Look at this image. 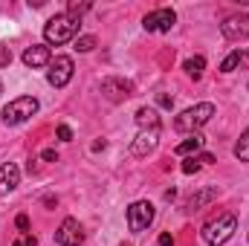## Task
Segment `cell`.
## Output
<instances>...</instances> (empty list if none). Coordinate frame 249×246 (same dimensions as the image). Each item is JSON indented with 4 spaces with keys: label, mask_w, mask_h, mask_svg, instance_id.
Masks as SVG:
<instances>
[{
    "label": "cell",
    "mask_w": 249,
    "mask_h": 246,
    "mask_svg": "<svg viewBox=\"0 0 249 246\" xmlns=\"http://www.w3.org/2000/svg\"><path fill=\"white\" fill-rule=\"evenodd\" d=\"M72 58L70 55H58L55 61H50V72H47V81L53 84V87H67L70 84V78H72Z\"/></svg>",
    "instance_id": "cell-8"
},
{
    "label": "cell",
    "mask_w": 249,
    "mask_h": 246,
    "mask_svg": "<svg viewBox=\"0 0 249 246\" xmlns=\"http://www.w3.org/2000/svg\"><path fill=\"white\" fill-rule=\"evenodd\" d=\"M220 35L226 41H244L249 38V15L241 12V15H229L223 23H220Z\"/></svg>",
    "instance_id": "cell-6"
},
{
    "label": "cell",
    "mask_w": 249,
    "mask_h": 246,
    "mask_svg": "<svg viewBox=\"0 0 249 246\" xmlns=\"http://www.w3.org/2000/svg\"><path fill=\"white\" fill-rule=\"evenodd\" d=\"M214 197H217V185H206V188H200L197 194H191V197L186 200V211H191V214H194V211L206 209Z\"/></svg>",
    "instance_id": "cell-14"
},
{
    "label": "cell",
    "mask_w": 249,
    "mask_h": 246,
    "mask_svg": "<svg viewBox=\"0 0 249 246\" xmlns=\"http://www.w3.org/2000/svg\"><path fill=\"white\" fill-rule=\"evenodd\" d=\"M183 70H186V75L188 78H200L203 75V70H206V58L203 55H194V58H186V64H183Z\"/></svg>",
    "instance_id": "cell-18"
},
{
    "label": "cell",
    "mask_w": 249,
    "mask_h": 246,
    "mask_svg": "<svg viewBox=\"0 0 249 246\" xmlns=\"http://www.w3.org/2000/svg\"><path fill=\"white\" fill-rule=\"evenodd\" d=\"M177 23V12L174 9H157V12H148L142 26L145 32H171V26Z\"/></svg>",
    "instance_id": "cell-7"
},
{
    "label": "cell",
    "mask_w": 249,
    "mask_h": 246,
    "mask_svg": "<svg viewBox=\"0 0 249 246\" xmlns=\"http://www.w3.org/2000/svg\"><path fill=\"white\" fill-rule=\"evenodd\" d=\"M15 226H18L20 232H26V229H29V217H26V214H18V217H15Z\"/></svg>",
    "instance_id": "cell-25"
},
{
    "label": "cell",
    "mask_w": 249,
    "mask_h": 246,
    "mask_svg": "<svg viewBox=\"0 0 249 246\" xmlns=\"http://www.w3.org/2000/svg\"><path fill=\"white\" fill-rule=\"evenodd\" d=\"M119 246H133V244H119Z\"/></svg>",
    "instance_id": "cell-31"
},
{
    "label": "cell",
    "mask_w": 249,
    "mask_h": 246,
    "mask_svg": "<svg viewBox=\"0 0 249 246\" xmlns=\"http://www.w3.org/2000/svg\"><path fill=\"white\" fill-rule=\"evenodd\" d=\"M58 139H61V142H70V139H72V130H70L67 124H58Z\"/></svg>",
    "instance_id": "cell-26"
},
{
    "label": "cell",
    "mask_w": 249,
    "mask_h": 246,
    "mask_svg": "<svg viewBox=\"0 0 249 246\" xmlns=\"http://www.w3.org/2000/svg\"><path fill=\"white\" fill-rule=\"evenodd\" d=\"M38 99L35 96H18V99H12L6 107H3V122L9 124V127H15V124H23L26 119H32L35 113H38Z\"/></svg>",
    "instance_id": "cell-3"
},
{
    "label": "cell",
    "mask_w": 249,
    "mask_h": 246,
    "mask_svg": "<svg viewBox=\"0 0 249 246\" xmlns=\"http://www.w3.org/2000/svg\"><path fill=\"white\" fill-rule=\"evenodd\" d=\"M197 162H200V165H212V162H214V157H212V154H200V157H197Z\"/></svg>",
    "instance_id": "cell-30"
},
{
    "label": "cell",
    "mask_w": 249,
    "mask_h": 246,
    "mask_svg": "<svg viewBox=\"0 0 249 246\" xmlns=\"http://www.w3.org/2000/svg\"><path fill=\"white\" fill-rule=\"evenodd\" d=\"M136 124H139V130L160 127V113H157L154 107H139V110H136Z\"/></svg>",
    "instance_id": "cell-17"
},
{
    "label": "cell",
    "mask_w": 249,
    "mask_h": 246,
    "mask_svg": "<svg viewBox=\"0 0 249 246\" xmlns=\"http://www.w3.org/2000/svg\"><path fill=\"white\" fill-rule=\"evenodd\" d=\"M41 157H44V159H47V162H55V159H58V154H55V151H53V148H47V151H44V154H41Z\"/></svg>",
    "instance_id": "cell-29"
},
{
    "label": "cell",
    "mask_w": 249,
    "mask_h": 246,
    "mask_svg": "<svg viewBox=\"0 0 249 246\" xmlns=\"http://www.w3.org/2000/svg\"><path fill=\"white\" fill-rule=\"evenodd\" d=\"M96 47V38L93 35H81V38H75V50L78 53H90Z\"/></svg>",
    "instance_id": "cell-21"
},
{
    "label": "cell",
    "mask_w": 249,
    "mask_h": 246,
    "mask_svg": "<svg viewBox=\"0 0 249 246\" xmlns=\"http://www.w3.org/2000/svg\"><path fill=\"white\" fill-rule=\"evenodd\" d=\"M81 241H84L81 223H78L75 217H67L61 226H58V232H55V244L58 246H78Z\"/></svg>",
    "instance_id": "cell-10"
},
{
    "label": "cell",
    "mask_w": 249,
    "mask_h": 246,
    "mask_svg": "<svg viewBox=\"0 0 249 246\" xmlns=\"http://www.w3.org/2000/svg\"><path fill=\"white\" fill-rule=\"evenodd\" d=\"M154 217H157L154 203L136 200V203H130V209H127V229H130V232H145V229L154 223Z\"/></svg>",
    "instance_id": "cell-5"
},
{
    "label": "cell",
    "mask_w": 249,
    "mask_h": 246,
    "mask_svg": "<svg viewBox=\"0 0 249 246\" xmlns=\"http://www.w3.org/2000/svg\"><path fill=\"white\" fill-rule=\"evenodd\" d=\"M160 246H174V238H171L168 232H162V235H160Z\"/></svg>",
    "instance_id": "cell-28"
},
{
    "label": "cell",
    "mask_w": 249,
    "mask_h": 246,
    "mask_svg": "<svg viewBox=\"0 0 249 246\" xmlns=\"http://www.w3.org/2000/svg\"><path fill=\"white\" fill-rule=\"evenodd\" d=\"M9 64H12V50L0 44V67H9Z\"/></svg>",
    "instance_id": "cell-24"
},
{
    "label": "cell",
    "mask_w": 249,
    "mask_h": 246,
    "mask_svg": "<svg viewBox=\"0 0 249 246\" xmlns=\"http://www.w3.org/2000/svg\"><path fill=\"white\" fill-rule=\"evenodd\" d=\"M18 183H20V168L15 162H3L0 165V197L9 194V191H15Z\"/></svg>",
    "instance_id": "cell-13"
},
{
    "label": "cell",
    "mask_w": 249,
    "mask_h": 246,
    "mask_svg": "<svg viewBox=\"0 0 249 246\" xmlns=\"http://www.w3.org/2000/svg\"><path fill=\"white\" fill-rule=\"evenodd\" d=\"M214 116V105L212 102H200L194 107H186L183 113L174 116V130L180 133H200V127Z\"/></svg>",
    "instance_id": "cell-1"
},
{
    "label": "cell",
    "mask_w": 249,
    "mask_h": 246,
    "mask_svg": "<svg viewBox=\"0 0 249 246\" xmlns=\"http://www.w3.org/2000/svg\"><path fill=\"white\" fill-rule=\"evenodd\" d=\"M50 61H53V55H50V47H44V44H32V47L23 50V64L32 67V70L47 67Z\"/></svg>",
    "instance_id": "cell-12"
},
{
    "label": "cell",
    "mask_w": 249,
    "mask_h": 246,
    "mask_svg": "<svg viewBox=\"0 0 249 246\" xmlns=\"http://www.w3.org/2000/svg\"><path fill=\"white\" fill-rule=\"evenodd\" d=\"M75 32H78V23H75L72 18H67V15H55V18H50L47 26H44V38H47V44H55V47H61V44H67V41H72Z\"/></svg>",
    "instance_id": "cell-4"
},
{
    "label": "cell",
    "mask_w": 249,
    "mask_h": 246,
    "mask_svg": "<svg viewBox=\"0 0 249 246\" xmlns=\"http://www.w3.org/2000/svg\"><path fill=\"white\" fill-rule=\"evenodd\" d=\"M157 145H160V127L139 130V133H136V139L130 142V154H133V157H148V154H154V151H157Z\"/></svg>",
    "instance_id": "cell-9"
},
{
    "label": "cell",
    "mask_w": 249,
    "mask_h": 246,
    "mask_svg": "<svg viewBox=\"0 0 249 246\" xmlns=\"http://www.w3.org/2000/svg\"><path fill=\"white\" fill-rule=\"evenodd\" d=\"M249 67V50H232L223 61H220V72H235Z\"/></svg>",
    "instance_id": "cell-15"
},
{
    "label": "cell",
    "mask_w": 249,
    "mask_h": 246,
    "mask_svg": "<svg viewBox=\"0 0 249 246\" xmlns=\"http://www.w3.org/2000/svg\"><path fill=\"white\" fill-rule=\"evenodd\" d=\"M102 93H105V99H110V102H124V99L133 96V84L124 81V78H105V81H102Z\"/></svg>",
    "instance_id": "cell-11"
},
{
    "label": "cell",
    "mask_w": 249,
    "mask_h": 246,
    "mask_svg": "<svg viewBox=\"0 0 249 246\" xmlns=\"http://www.w3.org/2000/svg\"><path fill=\"white\" fill-rule=\"evenodd\" d=\"M87 9H90V0H81V3H75V0H72V3L67 6V12H64V15H67V18H72V20L78 23V20H81V15H84Z\"/></svg>",
    "instance_id": "cell-20"
},
{
    "label": "cell",
    "mask_w": 249,
    "mask_h": 246,
    "mask_svg": "<svg viewBox=\"0 0 249 246\" xmlns=\"http://www.w3.org/2000/svg\"><path fill=\"white\" fill-rule=\"evenodd\" d=\"M203 142H206V139H203V133H191L188 139H183V142H180V145L174 148V154H177V157H188V154H197V151L203 148Z\"/></svg>",
    "instance_id": "cell-16"
},
{
    "label": "cell",
    "mask_w": 249,
    "mask_h": 246,
    "mask_svg": "<svg viewBox=\"0 0 249 246\" xmlns=\"http://www.w3.org/2000/svg\"><path fill=\"white\" fill-rule=\"evenodd\" d=\"M235 159L241 162H249V127L241 133V139L235 142Z\"/></svg>",
    "instance_id": "cell-19"
},
{
    "label": "cell",
    "mask_w": 249,
    "mask_h": 246,
    "mask_svg": "<svg viewBox=\"0 0 249 246\" xmlns=\"http://www.w3.org/2000/svg\"><path fill=\"white\" fill-rule=\"evenodd\" d=\"M235 229H238L235 214H217L214 220H209V223L203 226V241L209 246H223L226 241H232Z\"/></svg>",
    "instance_id": "cell-2"
},
{
    "label": "cell",
    "mask_w": 249,
    "mask_h": 246,
    "mask_svg": "<svg viewBox=\"0 0 249 246\" xmlns=\"http://www.w3.org/2000/svg\"><path fill=\"white\" fill-rule=\"evenodd\" d=\"M12 246H38V238L35 235H23V238H18Z\"/></svg>",
    "instance_id": "cell-23"
},
{
    "label": "cell",
    "mask_w": 249,
    "mask_h": 246,
    "mask_svg": "<svg viewBox=\"0 0 249 246\" xmlns=\"http://www.w3.org/2000/svg\"><path fill=\"white\" fill-rule=\"evenodd\" d=\"M0 93H3V84H0Z\"/></svg>",
    "instance_id": "cell-32"
},
{
    "label": "cell",
    "mask_w": 249,
    "mask_h": 246,
    "mask_svg": "<svg viewBox=\"0 0 249 246\" xmlns=\"http://www.w3.org/2000/svg\"><path fill=\"white\" fill-rule=\"evenodd\" d=\"M157 105H160V107H171V105H174V99L162 93V96H157Z\"/></svg>",
    "instance_id": "cell-27"
},
{
    "label": "cell",
    "mask_w": 249,
    "mask_h": 246,
    "mask_svg": "<svg viewBox=\"0 0 249 246\" xmlns=\"http://www.w3.org/2000/svg\"><path fill=\"white\" fill-rule=\"evenodd\" d=\"M197 171H200L197 157H191V159H186V162H183V174H197Z\"/></svg>",
    "instance_id": "cell-22"
}]
</instances>
